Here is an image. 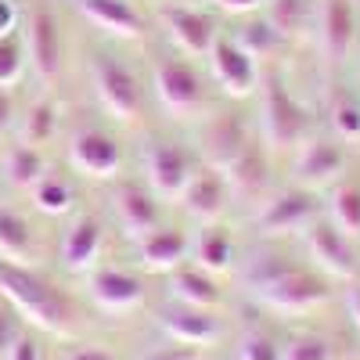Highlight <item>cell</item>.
<instances>
[{
  "instance_id": "obj_13",
  "label": "cell",
  "mask_w": 360,
  "mask_h": 360,
  "mask_svg": "<svg viewBox=\"0 0 360 360\" xmlns=\"http://www.w3.org/2000/svg\"><path fill=\"white\" fill-rule=\"evenodd\" d=\"M105 249V224L98 217H76L65 234H62V249H58V256H62V266L69 270V274H83V270L94 266V259L101 256Z\"/></svg>"
},
{
  "instance_id": "obj_4",
  "label": "cell",
  "mask_w": 360,
  "mask_h": 360,
  "mask_svg": "<svg viewBox=\"0 0 360 360\" xmlns=\"http://www.w3.org/2000/svg\"><path fill=\"white\" fill-rule=\"evenodd\" d=\"M90 83H94L98 105L115 123H137L141 119V108H144L141 83L123 62H115V58H94L90 62Z\"/></svg>"
},
{
  "instance_id": "obj_31",
  "label": "cell",
  "mask_w": 360,
  "mask_h": 360,
  "mask_svg": "<svg viewBox=\"0 0 360 360\" xmlns=\"http://www.w3.org/2000/svg\"><path fill=\"white\" fill-rule=\"evenodd\" d=\"M328 217L342 234H360V184H335L328 198Z\"/></svg>"
},
{
  "instance_id": "obj_6",
  "label": "cell",
  "mask_w": 360,
  "mask_h": 360,
  "mask_svg": "<svg viewBox=\"0 0 360 360\" xmlns=\"http://www.w3.org/2000/svg\"><path fill=\"white\" fill-rule=\"evenodd\" d=\"M195 169V155L176 141H152L144 148V180L155 198H180Z\"/></svg>"
},
{
  "instance_id": "obj_38",
  "label": "cell",
  "mask_w": 360,
  "mask_h": 360,
  "mask_svg": "<svg viewBox=\"0 0 360 360\" xmlns=\"http://www.w3.org/2000/svg\"><path fill=\"white\" fill-rule=\"evenodd\" d=\"M198 346H184V342H176V346H159V349H148L141 360H198Z\"/></svg>"
},
{
  "instance_id": "obj_7",
  "label": "cell",
  "mask_w": 360,
  "mask_h": 360,
  "mask_svg": "<svg viewBox=\"0 0 360 360\" xmlns=\"http://www.w3.org/2000/svg\"><path fill=\"white\" fill-rule=\"evenodd\" d=\"M152 86H155L159 105L169 115H195L205 101L202 76L180 58H159L152 69Z\"/></svg>"
},
{
  "instance_id": "obj_40",
  "label": "cell",
  "mask_w": 360,
  "mask_h": 360,
  "mask_svg": "<svg viewBox=\"0 0 360 360\" xmlns=\"http://www.w3.org/2000/svg\"><path fill=\"white\" fill-rule=\"evenodd\" d=\"M15 98H11V90H4L0 86V137H4L11 127H15Z\"/></svg>"
},
{
  "instance_id": "obj_43",
  "label": "cell",
  "mask_w": 360,
  "mask_h": 360,
  "mask_svg": "<svg viewBox=\"0 0 360 360\" xmlns=\"http://www.w3.org/2000/svg\"><path fill=\"white\" fill-rule=\"evenodd\" d=\"M65 360H115V356H108L105 349H90V346H86V349H72Z\"/></svg>"
},
{
  "instance_id": "obj_35",
  "label": "cell",
  "mask_w": 360,
  "mask_h": 360,
  "mask_svg": "<svg viewBox=\"0 0 360 360\" xmlns=\"http://www.w3.org/2000/svg\"><path fill=\"white\" fill-rule=\"evenodd\" d=\"M238 360H281V349H278V339L256 328V332H245L242 335V346H238Z\"/></svg>"
},
{
  "instance_id": "obj_21",
  "label": "cell",
  "mask_w": 360,
  "mask_h": 360,
  "mask_svg": "<svg viewBox=\"0 0 360 360\" xmlns=\"http://www.w3.org/2000/svg\"><path fill=\"white\" fill-rule=\"evenodd\" d=\"M159 324L166 328V335L173 339V342H184V346H198V349H205V346H213L217 342V335H220V324H217V317L209 314V310H195V307H169V310H162L159 314Z\"/></svg>"
},
{
  "instance_id": "obj_28",
  "label": "cell",
  "mask_w": 360,
  "mask_h": 360,
  "mask_svg": "<svg viewBox=\"0 0 360 360\" xmlns=\"http://www.w3.org/2000/svg\"><path fill=\"white\" fill-rule=\"evenodd\" d=\"M195 256H198L202 270H209V274H224V270L231 266V259H234V242H231L227 227L205 224L198 231V238H195Z\"/></svg>"
},
{
  "instance_id": "obj_19",
  "label": "cell",
  "mask_w": 360,
  "mask_h": 360,
  "mask_svg": "<svg viewBox=\"0 0 360 360\" xmlns=\"http://www.w3.org/2000/svg\"><path fill=\"white\" fill-rule=\"evenodd\" d=\"M162 22L169 29L173 44L180 51H188V54H209V47H213V40H217V25H213V18H209L205 11L173 4V8L162 11Z\"/></svg>"
},
{
  "instance_id": "obj_8",
  "label": "cell",
  "mask_w": 360,
  "mask_h": 360,
  "mask_svg": "<svg viewBox=\"0 0 360 360\" xmlns=\"http://www.w3.org/2000/svg\"><path fill=\"white\" fill-rule=\"evenodd\" d=\"M317 198L310 188H285L278 195H270L259 209H256V231L259 234H288V231H299L317 220Z\"/></svg>"
},
{
  "instance_id": "obj_12",
  "label": "cell",
  "mask_w": 360,
  "mask_h": 360,
  "mask_svg": "<svg viewBox=\"0 0 360 360\" xmlns=\"http://www.w3.org/2000/svg\"><path fill=\"white\" fill-rule=\"evenodd\" d=\"M307 249H310V259L324 270L328 278L349 281V278L356 274L353 242H349V234H342L332 220H314V224H310V231H307Z\"/></svg>"
},
{
  "instance_id": "obj_39",
  "label": "cell",
  "mask_w": 360,
  "mask_h": 360,
  "mask_svg": "<svg viewBox=\"0 0 360 360\" xmlns=\"http://www.w3.org/2000/svg\"><path fill=\"white\" fill-rule=\"evenodd\" d=\"M22 29V8L18 0H0V37H11Z\"/></svg>"
},
{
  "instance_id": "obj_11",
  "label": "cell",
  "mask_w": 360,
  "mask_h": 360,
  "mask_svg": "<svg viewBox=\"0 0 360 360\" xmlns=\"http://www.w3.org/2000/svg\"><path fill=\"white\" fill-rule=\"evenodd\" d=\"M317 44L328 65L346 62V54L356 40V11L353 0H321L317 4Z\"/></svg>"
},
{
  "instance_id": "obj_24",
  "label": "cell",
  "mask_w": 360,
  "mask_h": 360,
  "mask_svg": "<svg viewBox=\"0 0 360 360\" xmlns=\"http://www.w3.org/2000/svg\"><path fill=\"white\" fill-rule=\"evenodd\" d=\"M169 295L180 307H195V310H213L220 303V285L213 274L202 266H184L169 278Z\"/></svg>"
},
{
  "instance_id": "obj_9",
  "label": "cell",
  "mask_w": 360,
  "mask_h": 360,
  "mask_svg": "<svg viewBox=\"0 0 360 360\" xmlns=\"http://www.w3.org/2000/svg\"><path fill=\"white\" fill-rule=\"evenodd\" d=\"M69 162L90 180H112L123 166V148L119 141L98 127H83L69 141Z\"/></svg>"
},
{
  "instance_id": "obj_3",
  "label": "cell",
  "mask_w": 360,
  "mask_h": 360,
  "mask_svg": "<svg viewBox=\"0 0 360 360\" xmlns=\"http://www.w3.org/2000/svg\"><path fill=\"white\" fill-rule=\"evenodd\" d=\"M259 127H263V137L274 144V148H295V144H303V137L310 130L307 105H299V98L288 90V83L281 76L263 79Z\"/></svg>"
},
{
  "instance_id": "obj_30",
  "label": "cell",
  "mask_w": 360,
  "mask_h": 360,
  "mask_svg": "<svg viewBox=\"0 0 360 360\" xmlns=\"http://www.w3.org/2000/svg\"><path fill=\"white\" fill-rule=\"evenodd\" d=\"M266 22L281 40H295L310 22V0H266Z\"/></svg>"
},
{
  "instance_id": "obj_22",
  "label": "cell",
  "mask_w": 360,
  "mask_h": 360,
  "mask_svg": "<svg viewBox=\"0 0 360 360\" xmlns=\"http://www.w3.org/2000/svg\"><path fill=\"white\" fill-rule=\"evenodd\" d=\"M137 252H141L144 270L162 274V270L180 266V259L188 256V238L180 231H173V227H155V231H148L137 242Z\"/></svg>"
},
{
  "instance_id": "obj_26",
  "label": "cell",
  "mask_w": 360,
  "mask_h": 360,
  "mask_svg": "<svg viewBox=\"0 0 360 360\" xmlns=\"http://www.w3.org/2000/svg\"><path fill=\"white\" fill-rule=\"evenodd\" d=\"M220 173L227 180V191L238 195V198H259L263 188H266V159L256 144H249L245 152L234 162H227Z\"/></svg>"
},
{
  "instance_id": "obj_10",
  "label": "cell",
  "mask_w": 360,
  "mask_h": 360,
  "mask_svg": "<svg viewBox=\"0 0 360 360\" xmlns=\"http://www.w3.org/2000/svg\"><path fill=\"white\" fill-rule=\"evenodd\" d=\"M209 65H213L217 83L224 86V94L231 98H249L259 90V69L256 58L249 51H242L234 44V37H217L213 47H209Z\"/></svg>"
},
{
  "instance_id": "obj_14",
  "label": "cell",
  "mask_w": 360,
  "mask_h": 360,
  "mask_svg": "<svg viewBox=\"0 0 360 360\" xmlns=\"http://www.w3.org/2000/svg\"><path fill=\"white\" fill-rule=\"evenodd\" d=\"M90 299L108 310V314H127L134 307H141L144 299V285L137 274L130 270H119V266H101L90 274Z\"/></svg>"
},
{
  "instance_id": "obj_33",
  "label": "cell",
  "mask_w": 360,
  "mask_h": 360,
  "mask_svg": "<svg viewBox=\"0 0 360 360\" xmlns=\"http://www.w3.org/2000/svg\"><path fill=\"white\" fill-rule=\"evenodd\" d=\"M328 115H332V130L339 134V141H360V98L353 90L339 86L332 94Z\"/></svg>"
},
{
  "instance_id": "obj_34",
  "label": "cell",
  "mask_w": 360,
  "mask_h": 360,
  "mask_svg": "<svg viewBox=\"0 0 360 360\" xmlns=\"http://www.w3.org/2000/svg\"><path fill=\"white\" fill-rule=\"evenodd\" d=\"M25 44H22V33H11V37H0V86H15L22 76H25Z\"/></svg>"
},
{
  "instance_id": "obj_16",
  "label": "cell",
  "mask_w": 360,
  "mask_h": 360,
  "mask_svg": "<svg viewBox=\"0 0 360 360\" xmlns=\"http://www.w3.org/2000/svg\"><path fill=\"white\" fill-rule=\"evenodd\" d=\"M72 4L90 25L115 37V40H141L144 37V22L127 0H72Z\"/></svg>"
},
{
  "instance_id": "obj_25",
  "label": "cell",
  "mask_w": 360,
  "mask_h": 360,
  "mask_svg": "<svg viewBox=\"0 0 360 360\" xmlns=\"http://www.w3.org/2000/svg\"><path fill=\"white\" fill-rule=\"evenodd\" d=\"M37 256V238L29 220L11 205H0V259L29 266Z\"/></svg>"
},
{
  "instance_id": "obj_32",
  "label": "cell",
  "mask_w": 360,
  "mask_h": 360,
  "mask_svg": "<svg viewBox=\"0 0 360 360\" xmlns=\"http://www.w3.org/2000/svg\"><path fill=\"white\" fill-rule=\"evenodd\" d=\"M234 44L242 47V51H249L256 62H259V58L274 54V51L281 47V37H278V29L266 22V15H259V18H249L242 29H238V33H234Z\"/></svg>"
},
{
  "instance_id": "obj_17",
  "label": "cell",
  "mask_w": 360,
  "mask_h": 360,
  "mask_svg": "<svg viewBox=\"0 0 360 360\" xmlns=\"http://www.w3.org/2000/svg\"><path fill=\"white\" fill-rule=\"evenodd\" d=\"M112 209H115L119 224H123L127 238H134V242H141L148 231L159 227V198L148 191V188H141V184H123V188H115Z\"/></svg>"
},
{
  "instance_id": "obj_37",
  "label": "cell",
  "mask_w": 360,
  "mask_h": 360,
  "mask_svg": "<svg viewBox=\"0 0 360 360\" xmlns=\"http://www.w3.org/2000/svg\"><path fill=\"white\" fill-rule=\"evenodd\" d=\"M4 360H44V353H40V346H37V339L33 335H15L11 339V346L4 349Z\"/></svg>"
},
{
  "instance_id": "obj_1",
  "label": "cell",
  "mask_w": 360,
  "mask_h": 360,
  "mask_svg": "<svg viewBox=\"0 0 360 360\" xmlns=\"http://www.w3.org/2000/svg\"><path fill=\"white\" fill-rule=\"evenodd\" d=\"M252 295L274 314H307L328 299V281L285 256H263L245 274Z\"/></svg>"
},
{
  "instance_id": "obj_42",
  "label": "cell",
  "mask_w": 360,
  "mask_h": 360,
  "mask_svg": "<svg viewBox=\"0 0 360 360\" xmlns=\"http://www.w3.org/2000/svg\"><path fill=\"white\" fill-rule=\"evenodd\" d=\"M346 307H349V317H353V324L360 328V285H353V288L346 292Z\"/></svg>"
},
{
  "instance_id": "obj_5",
  "label": "cell",
  "mask_w": 360,
  "mask_h": 360,
  "mask_svg": "<svg viewBox=\"0 0 360 360\" xmlns=\"http://www.w3.org/2000/svg\"><path fill=\"white\" fill-rule=\"evenodd\" d=\"M22 44H25V58L29 69L37 72L40 83H54L62 76V58H65V44H62V29L58 18L47 8H29L22 15Z\"/></svg>"
},
{
  "instance_id": "obj_29",
  "label": "cell",
  "mask_w": 360,
  "mask_h": 360,
  "mask_svg": "<svg viewBox=\"0 0 360 360\" xmlns=\"http://www.w3.org/2000/svg\"><path fill=\"white\" fill-rule=\"evenodd\" d=\"M54 134H58V105H54V98H37L18 119V141L44 148V144H51Z\"/></svg>"
},
{
  "instance_id": "obj_23",
  "label": "cell",
  "mask_w": 360,
  "mask_h": 360,
  "mask_svg": "<svg viewBox=\"0 0 360 360\" xmlns=\"http://www.w3.org/2000/svg\"><path fill=\"white\" fill-rule=\"evenodd\" d=\"M47 169L51 166L44 159V148L22 144V141H15L11 148H4V155H0V176H4L15 191H29Z\"/></svg>"
},
{
  "instance_id": "obj_18",
  "label": "cell",
  "mask_w": 360,
  "mask_h": 360,
  "mask_svg": "<svg viewBox=\"0 0 360 360\" xmlns=\"http://www.w3.org/2000/svg\"><path fill=\"white\" fill-rule=\"evenodd\" d=\"M245 148H249V130H245V123H242V115H238V112L217 115L213 123L202 130V152H205V159L213 162L217 169L234 162Z\"/></svg>"
},
{
  "instance_id": "obj_2",
  "label": "cell",
  "mask_w": 360,
  "mask_h": 360,
  "mask_svg": "<svg viewBox=\"0 0 360 360\" xmlns=\"http://www.w3.org/2000/svg\"><path fill=\"white\" fill-rule=\"evenodd\" d=\"M0 299L33 328L47 335H65L72 328V307L47 278H40L33 266H18L0 259Z\"/></svg>"
},
{
  "instance_id": "obj_20",
  "label": "cell",
  "mask_w": 360,
  "mask_h": 360,
  "mask_svg": "<svg viewBox=\"0 0 360 360\" xmlns=\"http://www.w3.org/2000/svg\"><path fill=\"white\" fill-rule=\"evenodd\" d=\"M227 198H231V191H227V180H224L220 169H195V176L188 180L184 195H180L188 217H195L202 224H213L224 213Z\"/></svg>"
},
{
  "instance_id": "obj_41",
  "label": "cell",
  "mask_w": 360,
  "mask_h": 360,
  "mask_svg": "<svg viewBox=\"0 0 360 360\" xmlns=\"http://www.w3.org/2000/svg\"><path fill=\"white\" fill-rule=\"evenodd\" d=\"M220 11H231V15H249V11H259L266 0H213Z\"/></svg>"
},
{
  "instance_id": "obj_15",
  "label": "cell",
  "mask_w": 360,
  "mask_h": 360,
  "mask_svg": "<svg viewBox=\"0 0 360 360\" xmlns=\"http://www.w3.org/2000/svg\"><path fill=\"white\" fill-rule=\"evenodd\" d=\"M346 166V155H342V144L328 141V137H310L295 155V180L299 188H321L328 180H335Z\"/></svg>"
},
{
  "instance_id": "obj_27",
  "label": "cell",
  "mask_w": 360,
  "mask_h": 360,
  "mask_svg": "<svg viewBox=\"0 0 360 360\" xmlns=\"http://www.w3.org/2000/svg\"><path fill=\"white\" fill-rule=\"evenodd\" d=\"M29 202H33V209L44 213V217H65L69 209L76 205V191H72V184L62 173L47 169L37 184L29 188Z\"/></svg>"
},
{
  "instance_id": "obj_36",
  "label": "cell",
  "mask_w": 360,
  "mask_h": 360,
  "mask_svg": "<svg viewBox=\"0 0 360 360\" xmlns=\"http://www.w3.org/2000/svg\"><path fill=\"white\" fill-rule=\"evenodd\" d=\"M281 360H332V346L321 335H299L281 349Z\"/></svg>"
}]
</instances>
